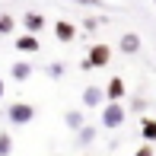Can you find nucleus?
I'll list each match as a JSON object with an SVG mask.
<instances>
[{
    "label": "nucleus",
    "instance_id": "obj_1",
    "mask_svg": "<svg viewBox=\"0 0 156 156\" xmlns=\"http://www.w3.org/2000/svg\"><path fill=\"white\" fill-rule=\"evenodd\" d=\"M124 118H127V112L118 105V99H108V105L102 108V127H112V131H115V127L124 124Z\"/></svg>",
    "mask_w": 156,
    "mask_h": 156
},
{
    "label": "nucleus",
    "instance_id": "obj_2",
    "mask_svg": "<svg viewBox=\"0 0 156 156\" xmlns=\"http://www.w3.org/2000/svg\"><path fill=\"white\" fill-rule=\"evenodd\" d=\"M112 61V48L108 45H93L89 48V54H86V61L80 64L83 70H89V67H105V64Z\"/></svg>",
    "mask_w": 156,
    "mask_h": 156
},
{
    "label": "nucleus",
    "instance_id": "obj_3",
    "mask_svg": "<svg viewBox=\"0 0 156 156\" xmlns=\"http://www.w3.org/2000/svg\"><path fill=\"white\" fill-rule=\"evenodd\" d=\"M35 118V108L29 102H16V105H10V121L13 124H29Z\"/></svg>",
    "mask_w": 156,
    "mask_h": 156
},
{
    "label": "nucleus",
    "instance_id": "obj_4",
    "mask_svg": "<svg viewBox=\"0 0 156 156\" xmlns=\"http://www.w3.org/2000/svg\"><path fill=\"white\" fill-rule=\"evenodd\" d=\"M124 93H127V89H124V80H121V76H112L108 86H105V99H124Z\"/></svg>",
    "mask_w": 156,
    "mask_h": 156
},
{
    "label": "nucleus",
    "instance_id": "obj_5",
    "mask_svg": "<svg viewBox=\"0 0 156 156\" xmlns=\"http://www.w3.org/2000/svg\"><path fill=\"white\" fill-rule=\"evenodd\" d=\"M121 51L124 54H137L140 51V35L137 32H124L121 35Z\"/></svg>",
    "mask_w": 156,
    "mask_h": 156
},
{
    "label": "nucleus",
    "instance_id": "obj_6",
    "mask_svg": "<svg viewBox=\"0 0 156 156\" xmlns=\"http://www.w3.org/2000/svg\"><path fill=\"white\" fill-rule=\"evenodd\" d=\"M54 35H58L61 41H73V38H76V26L61 19V23H54Z\"/></svg>",
    "mask_w": 156,
    "mask_h": 156
},
{
    "label": "nucleus",
    "instance_id": "obj_7",
    "mask_svg": "<svg viewBox=\"0 0 156 156\" xmlns=\"http://www.w3.org/2000/svg\"><path fill=\"white\" fill-rule=\"evenodd\" d=\"M102 99H105V93L99 86H89L86 93H83V105H89V108H96V105H102Z\"/></svg>",
    "mask_w": 156,
    "mask_h": 156
},
{
    "label": "nucleus",
    "instance_id": "obj_8",
    "mask_svg": "<svg viewBox=\"0 0 156 156\" xmlns=\"http://www.w3.org/2000/svg\"><path fill=\"white\" fill-rule=\"evenodd\" d=\"M23 23H26V29H29V32H38L41 26H45V19H41V13H26Z\"/></svg>",
    "mask_w": 156,
    "mask_h": 156
},
{
    "label": "nucleus",
    "instance_id": "obj_9",
    "mask_svg": "<svg viewBox=\"0 0 156 156\" xmlns=\"http://www.w3.org/2000/svg\"><path fill=\"white\" fill-rule=\"evenodd\" d=\"M16 48L19 51H38V38L35 35H23V38H16Z\"/></svg>",
    "mask_w": 156,
    "mask_h": 156
},
{
    "label": "nucleus",
    "instance_id": "obj_10",
    "mask_svg": "<svg viewBox=\"0 0 156 156\" xmlns=\"http://www.w3.org/2000/svg\"><path fill=\"white\" fill-rule=\"evenodd\" d=\"M140 134H144V140H156V121H153V118H144Z\"/></svg>",
    "mask_w": 156,
    "mask_h": 156
},
{
    "label": "nucleus",
    "instance_id": "obj_11",
    "mask_svg": "<svg viewBox=\"0 0 156 156\" xmlns=\"http://www.w3.org/2000/svg\"><path fill=\"white\" fill-rule=\"evenodd\" d=\"M76 131H80V144H83V147H86V144H93V140H96V127H83V124H80Z\"/></svg>",
    "mask_w": 156,
    "mask_h": 156
},
{
    "label": "nucleus",
    "instance_id": "obj_12",
    "mask_svg": "<svg viewBox=\"0 0 156 156\" xmlns=\"http://www.w3.org/2000/svg\"><path fill=\"white\" fill-rule=\"evenodd\" d=\"M29 73H32L29 64H16V67H13V80H29Z\"/></svg>",
    "mask_w": 156,
    "mask_h": 156
},
{
    "label": "nucleus",
    "instance_id": "obj_13",
    "mask_svg": "<svg viewBox=\"0 0 156 156\" xmlns=\"http://www.w3.org/2000/svg\"><path fill=\"white\" fill-rule=\"evenodd\" d=\"M10 32H13V16L0 13V35H10Z\"/></svg>",
    "mask_w": 156,
    "mask_h": 156
},
{
    "label": "nucleus",
    "instance_id": "obj_14",
    "mask_svg": "<svg viewBox=\"0 0 156 156\" xmlns=\"http://www.w3.org/2000/svg\"><path fill=\"white\" fill-rule=\"evenodd\" d=\"M64 121H67V124H70V127L76 131V127L83 124V115H80V112H67V118H64Z\"/></svg>",
    "mask_w": 156,
    "mask_h": 156
},
{
    "label": "nucleus",
    "instance_id": "obj_15",
    "mask_svg": "<svg viewBox=\"0 0 156 156\" xmlns=\"http://www.w3.org/2000/svg\"><path fill=\"white\" fill-rule=\"evenodd\" d=\"M13 144H10V134H0V153H10Z\"/></svg>",
    "mask_w": 156,
    "mask_h": 156
},
{
    "label": "nucleus",
    "instance_id": "obj_16",
    "mask_svg": "<svg viewBox=\"0 0 156 156\" xmlns=\"http://www.w3.org/2000/svg\"><path fill=\"white\" fill-rule=\"evenodd\" d=\"M48 73H51V76H61V73H64V67H61V64H54V67H48Z\"/></svg>",
    "mask_w": 156,
    "mask_h": 156
},
{
    "label": "nucleus",
    "instance_id": "obj_17",
    "mask_svg": "<svg viewBox=\"0 0 156 156\" xmlns=\"http://www.w3.org/2000/svg\"><path fill=\"white\" fill-rule=\"evenodd\" d=\"M73 3H86V6H102V0H73Z\"/></svg>",
    "mask_w": 156,
    "mask_h": 156
},
{
    "label": "nucleus",
    "instance_id": "obj_18",
    "mask_svg": "<svg viewBox=\"0 0 156 156\" xmlns=\"http://www.w3.org/2000/svg\"><path fill=\"white\" fill-rule=\"evenodd\" d=\"M3 93H6V89H3V76H0V96H3Z\"/></svg>",
    "mask_w": 156,
    "mask_h": 156
}]
</instances>
